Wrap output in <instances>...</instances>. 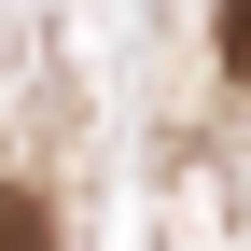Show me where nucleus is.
<instances>
[{
	"mask_svg": "<svg viewBox=\"0 0 251 251\" xmlns=\"http://www.w3.org/2000/svg\"><path fill=\"white\" fill-rule=\"evenodd\" d=\"M0 251H56V224H42V196H0Z\"/></svg>",
	"mask_w": 251,
	"mask_h": 251,
	"instance_id": "obj_1",
	"label": "nucleus"
},
{
	"mask_svg": "<svg viewBox=\"0 0 251 251\" xmlns=\"http://www.w3.org/2000/svg\"><path fill=\"white\" fill-rule=\"evenodd\" d=\"M224 70L251 84V0H224Z\"/></svg>",
	"mask_w": 251,
	"mask_h": 251,
	"instance_id": "obj_2",
	"label": "nucleus"
}]
</instances>
